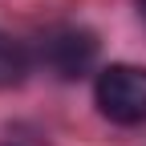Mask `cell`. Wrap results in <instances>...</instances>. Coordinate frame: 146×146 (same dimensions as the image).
I'll use <instances>...</instances> for the list:
<instances>
[{
  "label": "cell",
  "instance_id": "obj_1",
  "mask_svg": "<svg viewBox=\"0 0 146 146\" xmlns=\"http://www.w3.org/2000/svg\"><path fill=\"white\" fill-rule=\"evenodd\" d=\"M94 102L102 118L114 126H142L146 122V69L142 65H106L94 81Z\"/></svg>",
  "mask_w": 146,
  "mask_h": 146
},
{
  "label": "cell",
  "instance_id": "obj_2",
  "mask_svg": "<svg viewBox=\"0 0 146 146\" xmlns=\"http://www.w3.org/2000/svg\"><path fill=\"white\" fill-rule=\"evenodd\" d=\"M41 61H45V69L57 73V77L77 81V77H85V73L94 69V61H98V36L89 33L85 25H61V29L45 33Z\"/></svg>",
  "mask_w": 146,
  "mask_h": 146
},
{
  "label": "cell",
  "instance_id": "obj_3",
  "mask_svg": "<svg viewBox=\"0 0 146 146\" xmlns=\"http://www.w3.org/2000/svg\"><path fill=\"white\" fill-rule=\"evenodd\" d=\"M29 65H33V57H29L25 41H16V36H0V89L21 85L25 73H29Z\"/></svg>",
  "mask_w": 146,
  "mask_h": 146
},
{
  "label": "cell",
  "instance_id": "obj_4",
  "mask_svg": "<svg viewBox=\"0 0 146 146\" xmlns=\"http://www.w3.org/2000/svg\"><path fill=\"white\" fill-rule=\"evenodd\" d=\"M138 12H142V16H146V0H138Z\"/></svg>",
  "mask_w": 146,
  "mask_h": 146
}]
</instances>
